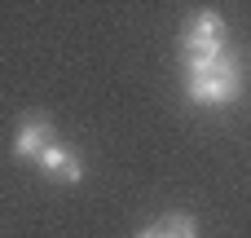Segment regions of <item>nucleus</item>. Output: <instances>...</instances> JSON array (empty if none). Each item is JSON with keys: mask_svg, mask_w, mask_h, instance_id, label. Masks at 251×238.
Wrapping results in <instances>:
<instances>
[{"mask_svg": "<svg viewBox=\"0 0 251 238\" xmlns=\"http://www.w3.org/2000/svg\"><path fill=\"white\" fill-rule=\"evenodd\" d=\"M238 84H243V71L229 53H216L207 62H190V79H185V93L194 106H229L238 97Z\"/></svg>", "mask_w": 251, "mask_h": 238, "instance_id": "nucleus-1", "label": "nucleus"}, {"mask_svg": "<svg viewBox=\"0 0 251 238\" xmlns=\"http://www.w3.org/2000/svg\"><path fill=\"white\" fill-rule=\"evenodd\" d=\"M181 49H185V57H190V62H207V57L225 53V22H221V13H212V9L194 13V18H190V26H185Z\"/></svg>", "mask_w": 251, "mask_h": 238, "instance_id": "nucleus-2", "label": "nucleus"}, {"mask_svg": "<svg viewBox=\"0 0 251 238\" xmlns=\"http://www.w3.org/2000/svg\"><path fill=\"white\" fill-rule=\"evenodd\" d=\"M49 146H53V124H49L44 115H26V119L18 124V132H13V155L40 163V155H44Z\"/></svg>", "mask_w": 251, "mask_h": 238, "instance_id": "nucleus-3", "label": "nucleus"}, {"mask_svg": "<svg viewBox=\"0 0 251 238\" xmlns=\"http://www.w3.org/2000/svg\"><path fill=\"white\" fill-rule=\"evenodd\" d=\"M40 168H44V177H53V181H66V185H75L79 177H84V168H79V159L66 150V146H49L44 155H40Z\"/></svg>", "mask_w": 251, "mask_h": 238, "instance_id": "nucleus-4", "label": "nucleus"}, {"mask_svg": "<svg viewBox=\"0 0 251 238\" xmlns=\"http://www.w3.org/2000/svg\"><path fill=\"white\" fill-rule=\"evenodd\" d=\"M150 230L159 238H194V216H190V212H168V216L154 221Z\"/></svg>", "mask_w": 251, "mask_h": 238, "instance_id": "nucleus-5", "label": "nucleus"}, {"mask_svg": "<svg viewBox=\"0 0 251 238\" xmlns=\"http://www.w3.org/2000/svg\"><path fill=\"white\" fill-rule=\"evenodd\" d=\"M137 238H159V234H154V230H141V234H137Z\"/></svg>", "mask_w": 251, "mask_h": 238, "instance_id": "nucleus-6", "label": "nucleus"}]
</instances>
